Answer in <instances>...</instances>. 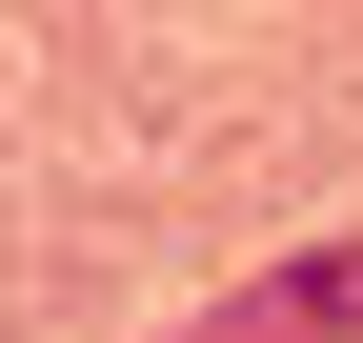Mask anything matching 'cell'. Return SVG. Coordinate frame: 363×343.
Returning <instances> with one entry per match:
<instances>
[{
  "label": "cell",
  "mask_w": 363,
  "mask_h": 343,
  "mask_svg": "<svg viewBox=\"0 0 363 343\" xmlns=\"http://www.w3.org/2000/svg\"><path fill=\"white\" fill-rule=\"evenodd\" d=\"M343 323H363V242H303V263H283V283H242L202 343H343Z\"/></svg>",
  "instance_id": "obj_1"
}]
</instances>
